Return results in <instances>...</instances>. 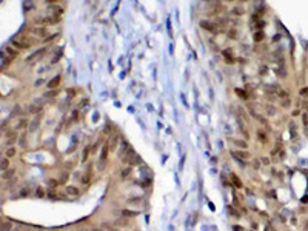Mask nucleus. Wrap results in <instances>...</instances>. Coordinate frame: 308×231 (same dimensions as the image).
I'll return each instance as SVG.
<instances>
[{"label":"nucleus","mask_w":308,"mask_h":231,"mask_svg":"<svg viewBox=\"0 0 308 231\" xmlns=\"http://www.w3.org/2000/svg\"><path fill=\"white\" fill-rule=\"evenodd\" d=\"M305 230H307V231H308V220H307V222H305Z\"/></svg>","instance_id":"50"},{"label":"nucleus","mask_w":308,"mask_h":231,"mask_svg":"<svg viewBox=\"0 0 308 231\" xmlns=\"http://www.w3.org/2000/svg\"><path fill=\"white\" fill-rule=\"evenodd\" d=\"M0 166H2V171H6L9 168V160L8 159H2V165Z\"/></svg>","instance_id":"26"},{"label":"nucleus","mask_w":308,"mask_h":231,"mask_svg":"<svg viewBox=\"0 0 308 231\" xmlns=\"http://www.w3.org/2000/svg\"><path fill=\"white\" fill-rule=\"evenodd\" d=\"M132 159H136V153H134V150H132L131 146H130V150L127 151V156H125L123 159H122V160H123L125 163H130V162L132 160Z\"/></svg>","instance_id":"7"},{"label":"nucleus","mask_w":308,"mask_h":231,"mask_svg":"<svg viewBox=\"0 0 308 231\" xmlns=\"http://www.w3.org/2000/svg\"><path fill=\"white\" fill-rule=\"evenodd\" d=\"M59 183H60V182L56 180V179H49V180H48V187H49V188H56Z\"/></svg>","instance_id":"30"},{"label":"nucleus","mask_w":308,"mask_h":231,"mask_svg":"<svg viewBox=\"0 0 308 231\" xmlns=\"http://www.w3.org/2000/svg\"><path fill=\"white\" fill-rule=\"evenodd\" d=\"M114 225L116 226H119V228H127V226H130V220H128V217H120V219H117L116 222H114Z\"/></svg>","instance_id":"6"},{"label":"nucleus","mask_w":308,"mask_h":231,"mask_svg":"<svg viewBox=\"0 0 308 231\" xmlns=\"http://www.w3.org/2000/svg\"><path fill=\"white\" fill-rule=\"evenodd\" d=\"M231 179H233V182H234V185L237 188H242V182L237 179V176H236V174H231Z\"/></svg>","instance_id":"28"},{"label":"nucleus","mask_w":308,"mask_h":231,"mask_svg":"<svg viewBox=\"0 0 308 231\" xmlns=\"http://www.w3.org/2000/svg\"><path fill=\"white\" fill-rule=\"evenodd\" d=\"M260 163H262V162L259 160V159H253V162H251V166H253L254 169H259V168H260Z\"/></svg>","instance_id":"29"},{"label":"nucleus","mask_w":308,"mask_h":231,"mask_svg":"<svg viewBox=\"0 0 308 231\" xmlns=\"http://www.w3.org/2000/svg\"><path fill=\"white\" fill-rule=\"evenodd\" d=\"M117 143H119V136L114 134L113 137H111V140H109V150L114 151V150L117 148Z\"/></svg>","instance_id":"11"},{"label":"nucleus","mask_w":308,"mask_h":231,"mask_svg":"<svg viewBox=\"0 0 308 231\" xmlns=\"http://www.w3.org/2000/svg\"><path fill=\"white\" fill-rule=\"evenodd\" d=\"M267 111H268V114H270V116L274 114V108H273V107H267Z\"/></svg>","instance_id":"44"},{"label":"nucleus","mask_w":308,"mask_h":231,"mask_svg":"<svg viewBox=\"0 0 308 231\" xmlns=\"http://www.w3.org/2000/svg\"><path fill=\"white\" fill-rule=\"evenodd\" d=\"M131 174V166H127V168L122 171V174H120V177H122V180H125V179H128V176Z\"/></svg>","instance_id":"20"},{"label":"nucleus","mask_w":308,"mask_h":231,"mask_svg":"<svg viewBox=\"0 0 308 231\" xmlns=\"http://www.w3.org/2000/svg\"><path fill=\"white\" fill-rule=\"evenodd\" d=\"M262 39H264V32H260V31H259V32L254 34V40H256V42H260Z\"/></svg>","instance_id":"35"},{"label":"nucleus","mask_w":308,"mask_h":231,"mask_svg":"<svg viewBox=\"0 0 308 231\" xmlns=\"http://www.w3.org/2000/svg\"><path fill=\"white\" fill-rule=\"evenodd\" d=\"M29 8H31V9L34 8V3L32 2H25V11H28Z\"/></svg>","instance_id":"39"},{"label":"nucleus","mask_w":308,"mask_h":231,"mask_svg":"<svg viewBox=\"0 0 308 231\" xmlns=\"http://www.w3.org/2000/svg\"><path fill=\"white\" fill-rule=\"evenodd\" d=\"M105 162H106V159H100V162H99V171H103V168H105Z\"/></svg>","instance_id":"36"},{"label":"nucleus","mask_w":308,"mask_h":231,"mask_svg":"<svg viewBox=\"0 0 308 231\" xmlns=\"http://www.w3.org/2000/svg\"><path fill=\"white\" fill-rule=\"evenodd\" d=\"M277 94H279V97H282V99H287V96H288V93H287V91H283V89L279 91Z\"/></svg>","instance_id":"41"},{"label":"nucleus","mask_w":308,"mask_h":231,"mask_svg":"<svg viewBox=\"0 0 308 231\" xmlns=\"http://www.w3.org/2000/svg\"><path fill=\"white\" fill-rule=\"evenodd\" d=\"M234 231H243V228L240 225H234Z\"/></svg>","instance_id":"47"},{"label":"nucleus","mask_w":308,"mask_h":231,"mask_svg":"<svg viewBox=\"0 0 308 231\" xmlns=\"http://www.w3.org/2000/svg\"><path fill=\"white\" fill-rule=\"evenodd\" d=\"M108 150H109V145H103V148H102V154H100V159H106V156H108Z\"/></svg>","instance_id":"23"},{"label":"nucleus","mask_w":308,"mask_h":231,"mask_svg":"<svg viewBox=\"0 0 308 231\" xmlns=\"http://www.w3.org/2000/svg\"><path fill=\"white\" fill-rule=\"evenodd\" d=\"M243 13H245V9H243L242 6H236V8H233V14H234V16H242Z\"/></svg>","instance_id":"22"},{"label":"nucleus","mask_w":308,"mask_h":231,"mask_svg":"<svg viewBox=\"0 0 308 231\" xmlns=\"http://www.w3.org/2000/svg\"><path fill=\"white\" fill-rule=\"evenodd\" d=\"M237 94H239V96H240V97H246V94L243 93L242 89H237Z\"/></svg>","instance_id":"46"},{"label":"nucleus","mask_w":308,"mask_h":231,"mask_svg":"<svg viewBox=\"0 0 308 231\" xmlns=\"http://www.w3.org/2000/svg\"><path fill=\"white\" fill-rule=\"evenodd\" d=\"M203 2H213V0H203Z\"/></svg>","instance_id":"51"},{"label":"nucleus","mask_w":308,"mask_h":231,"mask_svg":"<svg viewBox=\"0 0 308 231\" xmlns=\"http://www.w3.org/2000/svg\"><path fill=\"white\" fill-rule=\"evenodd\" d=\"M36 196H37V197H43V196H45V190L42 187L36 188Z\"/></svg>","instance_id":"31"},{"label":"nucleus","mask_w":308,"mask_h":231,"mask_svg":"<svg viewBox=\"0 0 308 231\" xmlns=\"http://www.w3.org/2000/svg\"><path fill=\"white\" fill-rule=\"evenodd\" d=\"M29 194H31V188L25 187V188H22L20 193H19V197H26V196H29Z\"/></svg>","instance_id":"19"},{"label":"nucleus","mask_w":308,"mask_h":231,"mask_svg":"<svg viewBox=\"0 0 308 231\" xmlns=\"http://www.w3.org/2000/svg\"><path fill=\"white\" fill-rule=\"evenodd\" d=\"M59 83H60V77L57 75V77H54L52 80L48 82V86H49L51 89H54V88H57V85H59Z\"/></svg>","instance_id":"18"},{"label":"nucleus","mask_w":308,"mask_h":231,"mask_svg":"<svg viewBox=\"0 0 308 231\" xmlns=\"http://www.w3.org/2000/svg\"><path fill=\"white\" fill-rule=\"evenodd\" d=\"M290 105H291V100H290V99H283V100H282V107H283V108H288Z\"/></svg>","instance_id":"37"},{"label":"nucleus","mask_w":308,"mask_h":231,"mask_svg":"<svg viewBox=\"0 0 308 231\" xmlns=\"http://www.w3.org/2000/svg\"><path fill=\"white\" fill-rule=\"evenodd\" d=\"M128 150H130V145H128V142H127V140H122L120 148H119V157H120V159H123V154L127 153Z\"/></svg>","instance_id":"8"},{"label":"nucleus","mask_w":308,"mask_h":231,"mask_svg":"<svg viewBox=\"0 0 308 231\" xmlns=\"http://www.w3.org/2000/svg\"><path fill=\"white\" fill-rule=\"evenodd\" d=\"M39 123H40V116L37 114V117H36V119H34L31 123H29V130H31V131H36L37 128H39Z\"/></svg>","instance_id":"13"},{"label":"nucleus","mask_w":308,"mask_h":231,"mask_svg":"<svg viewBox=\"0 0 308 231\" xmlns=\"http://www.w3.org/2000/svg\"><path fill=\"white\" fill-rule=\"evenodd\" d=\"M48 197L52 199V200H56V199L63 200V199H65V196H63V194H59V193H56V191H49V193H48Z\"/></svg>","instance_id":"14"},{"label":"nucleus","mask_w":308,"mask_h":231,"mask_svg":"<svg viewBox=\"0 0 308 231\" xmlns=\"http://www.w3.org/2000/svg\"><path fill=\"white\" fill-rule=\"evenodd\" d=\"M234 143L239 146V148H242V150H246V143H245V142H242V140H234Z\"/></svg>","instance_id":"33"},{"label":"nucleus","mask_w":308,"mask_h":231,"mask_svg":"<svg viewBox=\"0 0 308 231\" xmlns=\"http://www.w3.org/2000/svg\"><path fill=\"white\" fill-rule=\"evenodd\" d=\"M40 111H42V103L40 102H34L31 107H29V113H31V114H39Z\"/></svg>","instance_id":"9"},{"label":"nucleus","mask_w":308,"mask_h":231,"mask_svg":"<svg viewBox=\"0 0 308 231\" xmlns=\"http://www.w3.org/2000/svg\"><path fill=\"white\" fill-rule=\"evenodd\" d=\"M59 94V91H57V88L56 89H51L49 93H45V97H54V96H57Z\"/></svg>","instance_id":"32"},{"label":"nucleus","mask_w":308,"mask_h":231,"mask_svg":"<svg viewBox=\"0 0 308 231\" xmlns=\"http://www.w3.org/2000/svg\"><path fill=\"white\" fill-rule=\"evenodd\" d=\"M200 28L207 29V31H211V32H216L217 34V23L214 22H210V20H200Z\"/></svg>","instance_id":"2"},{"label":"nucleus","mask_w":308,"mask_h":231,"mask_svg":"<svg viewBox=\"0 0 308 231\" xmlns=\"http://www.w3.org/2000/svg\"><path fill=\"white\" fill-rule=\"evenodd\" d=\"M14 173H16L14 169H9V168H8L6 171H3V174H2V179H3V180H9L11 177L14 176Z\"/></svg>","instance_id":"17"},{"label":"nucleus","mask_w":308,"mask_h":231,"mask_svg":"<svg viewBox=\"0 0 308 231\" xmlns=\"http://www.w3.org/2000/svg\"><path fill=\"white\" fill-rule=\"evenodd\" d=\"M120 213H122V216H125V217H136V216L139 214V211H134V210H122Z\"/></svg>","instance_id":"12"},{"label":"nucleus","mask_w":308,"mask_h":231,"mask_svg":"<svg viewBox=\"0 0 308 231\" xmlns=\"http://www.w3.org/2000/svg\"><path fill=\"white\" fill-rule=\"evenodd\" d=\"M5 51H6V52H8V54L11 56V57H16V56L19 54V51H16V50H13V48H11V46H6V48H5Z\"/></svg>","instance_id":"24"},{"label":"nucleus","mask_w":308,"mask_h":231,"mask_svg":"<svg viewBox=\"0 0 308 231\" xmlns=\"http://www.w3.org/2000/svg\"><path fill=\"white\" fill-rule=\"evenodd\" d=\"M17 140H19V139H17V134H16V132H8L5 143H6V146H13Z\"/></svg>","instance_id":"5"},{"label":"nucleus","mask_w":308,"mask_h":231,"mask_svg":"<svg viewBox=\"0 0 308 231\" xmlns=\"http://www.w3.org/2000/svg\"><path fill=\"white\" fill-rule=\"evenodd\" d=\"M233 156L236 157V159H240V160H246V159H250V153L246 150H237V151H234L233 153Z\"/></svg>","instance_id":"3"},{"label":"nucleus","mask_w":308,"mask_h":231,"mask_svg":"<svg viewBox=\"0 0 308 231\" xmlns=\"http://www.w3.org/2000/svg\"><path fill=\"white\" fill-rule=\"evenodd\" d=\"M260 162H262V163H264L265 166H268V165H270V159H268V157H262V159H260Z\"/></svg>","instance_id":"43"},{"label":"nucleus","mask_w":308,"mask_h":231,"mask_svg":"<svg viewBox=\"0 0 308 231\" xmlns=\"http://www.w3.org/2000/svg\"><path fill=\"white\" fill-rule=\"evenodd\" d=\"M228 36H230V37H233V39H234V37L237 36V32H236V29H234V28H231L230 31H228Z\"/></svg>","instance_id":"40"},{"label":"nucleus","mask_w":308,"mask_h":231,"mask_svg":"<svg viewBox=\"0 0 308 231\" xmlns=\"http://www.w3.org/2000/svg\"><path fill=\"white\" fill-rule=\"evenodd\" d=\"M11 230H13L11 222H3L2 223V231H11Z\"/></svg>","instance_id":"27"},{"label":"nucleus","mask_w":308,"mask_h":231,"mask_svg":"<svg viewBox=\"0 0 308 231\" xmlns=\"http://www.w3.org/2000/svg\"><path fill=\"white\" fill-rule=\"evenodd\" d=\"M89 150H91V146H86V148H85V151H83V156H82V162H85V160H86V157H88V153H89Z\"/></svg>","instance_id":"34"},{"label":"nucleus","mask_w":308,"mask_h":231,"mask_svg":"<svg viewBox=\"0 0 308 231\" xmlns=\"http://www.w3.org/2000/svg\"><path fill=\"white\" fill-rule=\"evenodd\" d=\"M91 179H93V174H91V171H86V173L82 176V183H83V185H88L89 182H91Z\"/></svg>","instance_id":"15"},{"label":"nucleus","mask_w":308,"mask_h":231,"mask_svg":"<svg viewBox=\"0 0 308 231\" xmlns=\"http://www.w3.org/2000/svg\"><path fill=\"white\" fill-rule=\"evenodd\" d=\"M19 143H20V146H23V148L26 146V142H25V136H22V137L19 139Z\"/></svg>","instance_id":"42"},{"label":"nucleus","mask_w":308,"mask_h":231,"mask_svg":"<svg viewBox=\"0 0 308 231\" xmlns=\"http://www.w3.org/2000/svg\"><path fill=\"white\" fill-rule=\"evenodd\" d=\"M28 126V122H26V119H20L17 123V130H25V128Z\"/></svg>","instance_id":"21"},{"label":"nucleus","mask_w":308,"mask_h":231,"mask_svg":"<svg viewBox=\"0 0 308 231\" xmlns=\"http://www.w3.org/2000/svg\"><path fill=\"white\" fill-rule=\"evenodd\" d=\"M66 194L68 196H73V197H77L79 194H80V190H79L77 187H66Z\"/></svg>","instance_id":"10"},{"label":"nucleus","mask_w":308,"mask_h":231,"mask_svg":"<svg viewBox=\"0 0 308 231\" xmlns=\"http://www.w3.org/2000/svg\"><path fill=\"white\" fill-rule=\"evenodd\" d=\"M93 231H103V228H102V226H100V228H94Z\"/></svg>","instance_id":"49"},{"label":"nucleus","mask_w":308,"mask_h":231,"mask_svg":"<svg viewBox=\"0 0 308 231\" xmlns=\"http://www.w3.org/2000/svg\"><path fill=\"white\" fill-rule=\"evenodd\" d=\"M16 148H14V146H8V150H6V156L8 157H13V156H16Z\"/></svg>","instance_id":"25"},{"label":"nucleus","mask_w":308,"mask_h":231,"mask_svg":"<svg viewBox=\"0 0 308 231\" xmlns=\"http://www.w3.org/2000/svg\"><path fill=\"white\" fill-rule=\"evenodd\" d=\"M34 43H36L34 39H31V37L26 36V34H20V36H16L13 39V45H16L17 48H22V50H26V48H29Z\"/></svg>","instance_id":"1"},{"label":"nucleus","mask_w":308,"mask_h":231,"mask_svg":"<svg viewBox=\"0 0 308 231\" xmlns=\"http://www.w3.org/2000/svg\"><path fill=\"white\" fill-rule=\"evenodd\" d=\"M31 34H32V36H36V37H45L48 34V29L45 28V26H40V28H34L32 31H31Z\"/></svg>","instance_id":"4"},{"label":"nucleus","mask_w":308,"mask_h":231,"mask_svg":"<svg viewBox=\"0 0 308 231\" xmlns=\"http://www.w3.org/2000/svg\"><path fill=\"white\" fill-rule=\"evenodd\" d=\"M9 60H5V56H2V68H8Z\"/></svg>","instance_id":"38"},{"label":"nucleus","mask_w":308,"mask_h":231,"mask_svg":"<svg viewBox=\"0 0 308 231\" xmlns=\"http://www.w3.org/2000/svg\"><path fill=\"white\" fill-rule=\"evenodd\" d=\"M307 94H308V89H307V88L300 89V96H307Z\"/></svg>","instance_id":"45"},{"label":"nucleus","mask_w":308,"mask_h":231,"mask_svg":"<svg viewBox=\"0 0 308 231\" xmlns=\"http://www.w3.org/2000/svg\"><path fill=\"white\" fill-rule=\"evenodd\" d=\"M68 91H70V93H68V94H70V97H73L74 94H76V93H74V89H68Z\"/></svg>","instance_id":"48"},{"label":"nucleus","mask_w":308,"mask_h":231,"mask_svg":"<svg viewBox=\"0 0 308 231\" xmlns=\"http://www.w3.org/2000/svg\"><path fill=\"white\" fill-rule=\"evenodd\" d=\"M257 139H259V142H262V143H268V136L262 130L257 131Z\"/></svg>","instance_id":"16"}]
</instances>
